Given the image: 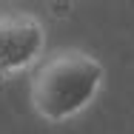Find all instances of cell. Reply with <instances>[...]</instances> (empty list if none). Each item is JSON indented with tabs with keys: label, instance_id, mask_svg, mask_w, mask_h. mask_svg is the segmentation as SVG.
<instances>
[{
	"label": "cell",
	"instance_id": "6da1fadb",
	"mask_svg": "<svg viewBox=\"0 0 134 134\" xmlns=\"http://www.w3.org/2000/svg\"><path fill=\"white\" fill-rule=\"evenodd\" d=\"M106 83V66L86 49H57L29 80V103L46 123H69L91 106Z\"/></svg>",
	"mask_w": 134,
	"mask_h": 134
},
{
	"label": "cell",
	"instance_id": "7a4b0ae2",
	"mask_svg": "<svg viewBox=\"0 0 134 134\" xmlns=\"http://www.w3.org/2000/svg\"><path fill=\"white\" fill-rule=\"evenodd\" d=\"M49 31L40 14L3 9L0 12V83L37 69L46 57Z\"/></svg>",
	"mask_w": 134,
	"mask_h": 134
}]
</instances>
